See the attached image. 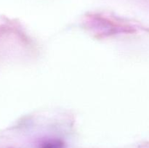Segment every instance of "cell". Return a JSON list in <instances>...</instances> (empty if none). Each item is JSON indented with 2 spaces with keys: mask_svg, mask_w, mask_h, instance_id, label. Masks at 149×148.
I'll list each match as a JSON object with an SVG mask.
<instances>
[{
  "mask_svg": "<svg viewBox=\"0 0 149 148\" xmlns=\"http://www.w3.org/2000/svg\"><path fill=\"white\" fill-rule=\"evenodd\" d=\"M42 148H63V145L60 142H51L45 145Z\"/></svg>",
  "mask_w": 149,
  "mask_h": 148,
  "instance_id": "6da1fadb",
  "label": "cell"
}]
</instances>
